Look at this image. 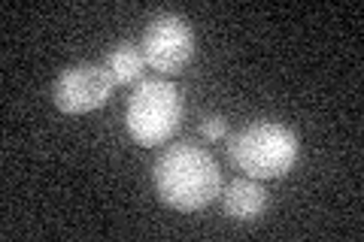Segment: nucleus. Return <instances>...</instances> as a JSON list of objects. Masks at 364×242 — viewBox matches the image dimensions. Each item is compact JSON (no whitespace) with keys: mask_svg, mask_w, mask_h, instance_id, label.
Instances as JSON below:
<instances>
[{"mask_svg":"<svg viewBox=\"0 0 364 242\" xmlns=\"http://www.w3.org/2000/svg\"><path fill=\"white\" fill-rule=\"evenodd\" d=\"M155 191L179 212H198L222 194V172L215 158L195 143L170 145L152 167Z\"/></svg>","mask_w":364,"mask_h":242,"instance_id":"nucleus-1","label":"nucleus"},{"mask_svg":"<svg viewBox=\"0 0 364 242\" xmlns=\"http://www.w3.org/2000/svg\"><path fill=\"white\" fill-rule=\"evenodd\" d=\"M203 136H207V140H222V136H225V119H219V115H213V119H207V121H203Z\"/></svg>","mask_w":364,"mask_h":242,"instance_id":"nucleus-8","label":"nucleus"},{"mask_svg":"<svg viewBox=\"0 0 364 242\" xmlns=\"http://www.w3.org/2000/svg\"><path fill=\"white\" fill-rule=\"evenodd\" d=\"M109 91H112V79L107 73V67L79 64L55 79L52 100L67 115H82V112H95L104 106L109 100Z\"/></svg>","mask_w":364,"mask_h":242,"instance_id":"nucleus-5","label":"nucleus"},{"mask_svg":"<svg viewBox=\"0 0 364 242\" xmlns=\"http://www.w3.org/2000/svg\"><path fill=\"white\" fill-rule=\"evenodd\" d=\"M219 197L222 209L237 221H255L267 209V191L258 185V179H234Z\"/></svg>","mask_w":364,"mask_h":242,"instance_id":"nucleus-6","label":"nucleus"},{"mask_svg":"<svg viewBox=\"0 0 364 242\" xmlns=\"http://www.w3.org/2000/svg\"><path fill=\"white\" fill-rule=\"evenodd\" d=\"M182 119V97L179 88L164 79H146L134 88L124 109V124L136 145L152 148L167 143Z\"/></svg>","mask_w":364,"mask_h":242,"instance_id":"nucleus-3","label":"nucleus"},{"mask_svg":"<svg viewBox=\"0 0 364 242\" xmlns=\"http://www.w3.org/2000/svg\"><path fill=\"white\" fill-rule=\"evenodd\" d=\"M228 152L249 179H282L298 160V136L286 124L255 121L234 136Z\"/></svg>","mask_w":364,"mask_h":242,"instance_id":"nucleus-2","label":"nucleus"},{"mask_svg":"<svg viewBox=\"0 0 364 242\" xmlns=\"http://www.w3.org/2000/svg\"><path fill=\"white\" fill-rule=\"evenodd\" d=\"M143 67H146L143 52H140V45H134V43L116 45L107 57V73L112 79V85H134L136 79H140Z\"/></svg>","mask_w":364,"mask_h":242,"instance_id":"nucleus-7","label":"nucleus"},{"mask_svg":"<svg viewBox=\"0 0 364 242\" xmlns=\"http://www.w3.org/2000/svg\"><path fill=\"white\" fill-rule=\"evenodd\" d=\"M143 61L152 67L155 73H182V67L195 55V33H191L188 21L179 16H158L149 21V28L143 31L140 43Z\"/></svg>","mask_w":364,"mask_h":242,"instance_id":"nucleus-4","label":"nucleus"}]
</instances>
